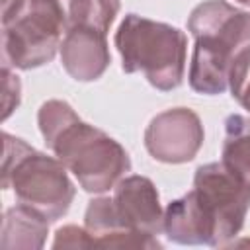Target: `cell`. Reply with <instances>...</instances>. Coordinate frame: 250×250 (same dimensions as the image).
<instances>
[{
  "mask_svg": "<svg viewBox=\"0 0 250 250\" xmlns=\"http://www.w3.org/2000/svg\"><path fill=\"white\" fill-rule=\"evenodd\" d=\"M221 162L232 176L250 188V117L230 113L225 119Z\"/></svg>",
  "mask_w": 250,
  "mask_h": 250,
  "instance_id": "13",
  "label": "cell"
},
{
  "mask_svg": "<svg viewBox=\"0 0 250 250\" xmlns=\"http://www.w3.org/2000/svg\"><path fill=\"white\" fill-rule=\"evenodd\" d=\"M2 78H4V113L2 117L8 119L12 115L14 109H18L20 105V100H21V84H20V78L16 72L10 70L8 64H2Z\"/></svg>",
  "mask_w": 250,
  "mask_h": 250,
  "instance_id": "17",
  "label": "cell"
},
{
  "mask_svg": "<svg viewBox=\"0 0 250 250\" xmlns=\"http://www.w3.org/2000/svg\"><path fill=\"white\" fill-rule=\"evenodd\" d=\"M234 2H240V4H244V6H250V0H234Z\"/></svg>",
  "mask_w": 250,
  "mask_h": 250,
  "instance_id": "19",
  "label": "cell"
},
{
  "mask_svg": "<svg viewBox=\"0 0 250 250\" xmlns=\"http://www.w3.org/2000/svg\"><path fill=\"white\" fill-rule=\"evenodd\" d=\"M193 189L213 223L217 246H229L242 230L250 211V188L232 176L223 162H209L195 170Z\"/></svg>",
  "mask_w": 250,
  "mask_h": 250,
  "instance_id": "6",
  "label": "cell"
},
{
  "mask_svg": "<svg viewBox=\"0 0 250 250\" xmlns=\"http://www.w3.org/2000/svg\"><path fill=\"white\" fill-rule=\"evenodd\" d=\"M59 53L62 68L78 82L98 80L111 62L107 33L82 25L68 27Z\"/></svg>",
  "mask_w": 250,
  "mask_h": 250,
  "instance_id": "9",
  "label": "cell"
},
{
  "mask_svg": "<svg viewBox=\"0 0 250 250\" xmlns=\"http://www.w3.org/2000/svg\"><path fill=\"white\" fill-rule=\"evenodd\" d=\"M164 234L176 244L217 246L215 229L203 211L195 189L191 188L182 197L170 201L164 209Z\"/></svg>",
  "mask_w": 250,
  "mask_h": 250,
  "instance_id": "11",
  "label": "cell"
},
{
  "mask_svg": "<svg viewBox=\"0 0 250 250\" xmlns=\"http://www.w3.org/2000/svg\"><path fill=\"white\" fill-rule=\"evenodd\" d=\"M113 43L127 74L143 72L160 92L176 90L184 82L188 37L182 29L139 14H127L119 23Z\"/></svg>",
  "mask_w": 250,
  "mask_h": 250,
  "instance_id": "3",
  "label": "cell"
},
{
  "mask_svg": "<svg viewBox=\"0 0 250 250\" xmlns=\"http://www.w3.org/2000/svg\"><path fill=\"white\" fill-rule=\"evenodd\" d=\"M205 139L199 115L189 107H172L150 119L145 129V148L164 164H184L195 158Z\"/></svg>",
  "mask_w": 250,
  "mask_h": 250,
  "instance_id": "7",
  "label": "cell"
},
{
  "mask_svg": "<svg viewBox=\"0 0 250 250\" xmlns=\"http://www.w3.org/2000/svg\"><path fill=\"white\" fill-rule=\"evenodd\" d=\"M188 29L195 39L188 76L191 90L205 96L223 94L232 59L250 47V12L225 0H205L191 10Z\"/></svg>",
  "mask_w": 250,
  "mask_h": 250,
  "instance_id": "2",
  "label": "cell"
},
{
  "mask_svg": "<svg viewBox=\"0 0 250 250\" xmlns=\"http://www.w3.org/2000/svg\"><path fill=\"white\" fill-rule=\"evenodd\" d=\"M53 248H94V240L84 227L64 225L57 229Z\"/></svg>",
  "mask_w": 250,
  "mask_h": 250,
  "instance_id": "16",
  "label": "cell"
},
{
  "mask_svg": "<svg viewBox=\"0 0 250 250\" xmlns=\"http://www.w3.org/2000/svg\"><path fill=\"white\" fill-rule=\"evenodd\" d=\"M21 2H23V0H2V20L10 18V16L20 8Z\"/></svg>",
  "mask_w": 250,
  "mask_h": 250,
  "instance_id": "18",
  "label": "cell"
},
{
  "mask_svg": "<svg viewBox=\"0 0 250 250\" xmlns=\"http://www.w3.org/2000/svg\"><path fill=\"white\" fill-rule=\"evenodd\" d=\"M2 139V189L12 188L18 203L35 209L51 223L64 217L76 195L66 166L8 131Z\"/></svg>",
  "mask_w": 250,
  "mask_h": 250,
  "instance_id": "4",
  "label": "cell"
},
{
  "mask_svg": "<svg viewBox=\"0 0 250 250\" xmlns=\"http://www.w3.org/2000/svg\"><path fill=\"white\" fill-rule=\"evenodd\" d=\"M229 88L232 98L250 111V47L242 49L232 59L229 68Z\"/></svg>",
  "mask_w": 250,
  "mask_h": 250,
  "instance_id": "15",
  "label": "cell"
},
{
  "mask_svg": "<svg viewBox=\"0 0 250 250\" xmlns=\"http://www.w3.org/2000/svg\"><path fill=\"white\" fill-rule=\"evenodd\" d=\"M49 219L27 205H14L6 209L2 221V248L39 250L45 246L49 234Z\"/></svg>",
  "mask_w": 250,
  "mask_h": 250,
  "instance_id": "12",
  "label": "cell"
},
{
  "mask_svg": "<svg viewBox=\"0 0 250 250\" xmlns=\"http://www.w3.org/2000/svg\"><path fill=\"white\" fill-rule=\"evenodd\" d=\"M111 199L117 215L129 229L150 236L164 232V209L150 178L139 174L123 176L113 186Z\"/></svg>",
  "mask_w": 250,
  "mask_h": 250,
  "instance_id": "8",
  "label": "cell"
},
{
  "mask_svg": "<svg viewBox=\"0 0 250 250\" xmlns=\"http://www.w3.org/2000/svg\"><path fill=\"white\" fill-rule=\"evenodd\" d=\"M84 229L100 248H162L158 236L143 234L129 229L117 209L113 199L107 195L94 197L84 213Z\"/></svg>",
  "mask_w": 250,
  "mask_h": 250,
  "instance_id": "10",
  "label": "cell"
},
{
  "mask_svg": "<svg viewBox=\"0 0 250 250\" xmlns=\"http://www.w3.org/2000/svg\"><path fill=\"white\" fill-rule=\"evenodd\" d=\"M37 125L47 148L72 172L84 191L104 193L131 172L127 150L105 131L82 121L62 100L41 104Z\"/></svg>",
  "mask_w": 250,
  "mask_h": 250,
  "instance_id": "1",
  "label": "cell"
},
{
  "mask_svg": "<svg viewBox=\"0 0 250 250\" xmlns=\"http://www.w3.org/2000/svg\"><path fill=\"white\" fill-rule=\"evenodd\" d=\"M70 25V0H23L2 20L4 64L20 70L51 62Z\"/></svg>",
  "mask_w": 250,
  "mask_h": 250,
  "instance_id": "5",
  "label": "cell"
},
{
  "mask_svg": "<svg viewBox=\"0 0 250 250\" xmlns=\"http://www.w3.org/2000/svg\"><path fill=\"white\" fill-rule=\"evenodd\" d=\"M119 8L121 0H70V25L92 27L107 33Z\"/></svg>",
  "mask_w": 250,
  "mask_h": 250,
  "instance_id": "14",
  "label": "cell"
}]
</instances>
